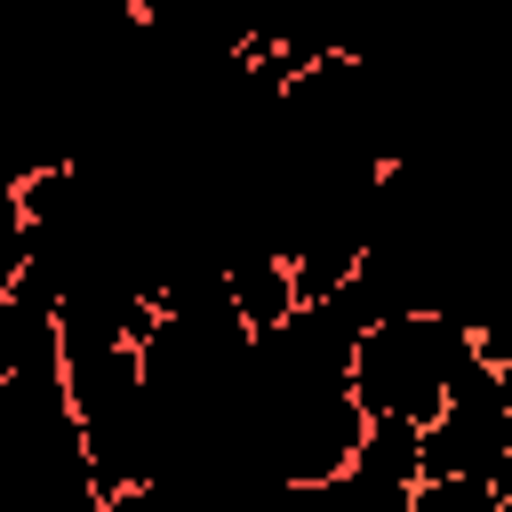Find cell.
Listing matches in <instances>:
<instances>
[{"label": "cell", "instance_id": "obj_2", "mask_svg": "<svg viewBox=\"0 0 512 512\" xmlns=\"http://www.w3.org/2000/svg\"><path fill=\"white\" fill-rule=\"evenodd\" d=\"M424 480H512V416L488 408H448L440 424H424Z\"/></svg>", "mask_w": 512, "mask_h": 512}, {"label": "cell", "instance_id": "obj_7", "mask_svg": "<svg viewBox=\"0 0 512 512\" xmlns=\"http://www.w3.org/2000/svg\"><path fill=\"white\" fill-rule=\"evenodd\" d=\"M496 512H512V480H504V488H496Z\"/></svg>", "mask_w": 512, "mask_h": 512}, {"label": "cell", "instance_id": "obj_3", "mask_svg": "<svg viewBox=\"0 0 512 512\" xmlns=\"http://www.w3.org/2000/svg\"><path fill=\"white\" fill-rule=\"evenodd\" d=\"M224 280H232V304H240L248 336H272V328H288V320L304 312L296 264H288L280 248H264V240H240V248L224 256Z\"/></svg>", "mask_w": 512, "mask_h": 512}, {"label": "cell", "instance_id": "obj_5", "mask_svg": "<svg viewBox=\"0 0 512 512\" xmlns=\"http://www.w3.org/2000/svg\"><path fill=\"white\" fill-rule=\"evenodd\" d=\"M408 512H496V488L488 480H416Z\"/></svg>", "mask_w": 512, "mask_h": 512}, {"label": "cell", "instance_id": "obj_6", "mask_svg": "<svg viewBox=\"0 0 512 512\" xmlns=\"http://www.w3.org/2000/svg\"><path fill=\"white\" fill-rule=\"evenodd\" d=\"M104 512H216L200 488H176V480H144L128 496H104Z\"/></svg>", "mask_w": 512, "mask_h": 512}, {"label": "cell", "instance_id": "obj_4", "mask_svg": "<svg viewBox=\"0 0 512 512\" xmlns=\"http://www.w3.org/2000/svg\"><path fill=\"white\" fill-rule=\"evenodd\" d=\"M352 472H368V480H384V488H416L424 480V424H408V416H368V440H360V464Z\"/></svg>", "mask_w": 512, "mask_h": 512}, {"label": "cell", "instance_id": "obj_1", "mask_svg": "<svg viewBox=\"0 0 512 512\" xmlns=\"http://www.w3.org/2000/svg\"><path fill=\"white\" fill-rule=\"evenodd\" d=\"M480 360V328L456 312H400L376 336H360L352 360V400L368 416H408V424H440L456 400V376Z\"/></svg>", "mask_w": 512, "mask_h": 512}]
</instances>
